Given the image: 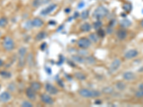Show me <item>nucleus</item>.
Returning a JSON list of instances; mask_svg holds the SVG:
<instances>
[{
    "label": "nucleus",
    "mask_w": 143,
    "mask_h": 107,
    "mask_svg": "<svg viewBox=\"0 0 143 107\" xmlns=\"http://www.w3.org/2000/svg\"><path fill=\"white\" fill-rule=\"evenodd\" d=\"M79 95L84 98H94L98 97L101 95V93L96 90H90L87 89H82L79 91Z\"/></svg>",
    "instance_id": "nucleus-1"
},
{
    "label": "nucleus",
    "mask_w": 143,
    "mask_h": 107,
    "mask_svg": "<svg viewBox=\"0 0 143 107\" xmlns=\"http://www.w3.org/2000/svg\"><path fill=\"white\" fill-rule=\"evenodd\" d=\"M107 14H108V9L106 7L102 6L97 7L93 13L94 17L97 19H100L105 17Z\"/></svg>",
    "instance_id": "nucleus-2"
},
{
    "label": "nucleus",
    "mask_w": 143,
    "mask_h": 107,
    "mask_svg": "<svg viewBox=\"0 0 143 107\" xmlns=\"http://www.w3.org/2000/svg\"><path fill=\"white\" fill-rule=\"evenodd\" d=\"M3 47L6 51H12L14 47V42L12 40V38L6 36L3 42Z\"/></svg>",
    "instance_id": "nucleus-3"
},
{
    "label": "nucleus",
    "mask_w": 143,
    "mask_h": 107,
    "mask_svg": "<svg viewBox=\"0 0 143 107\" xmlns=\"http://www.w3.org/2000/svg\"><path fill=\"white\" fill-rule=\"evenodd\" d=\"M57 4H52L49 5V6L46 7L45 9H44L42 10L41 12V15L42 16H47L48 14H51L52 12L54 11V9L57 8Z\"/></svg>",
    "instance_id": "nucleus-4"
},
{
    "label": "nucleus",
    "mask_w": 143,
    "mask_h": 107,
    "mask_svg": "<svg viewBox=\"0 0 143 107\" xmlns=\"http://www.w3.org/2000/svg\"><path fill=\"white\" fill-rule=\"evenodd\" d=\"M78 46L82 49L88 48L91 45V43L88 39L87 38H81L77 42Z\"/></svg>",
    "instance_id": "nucleus-5"
},
{
    "label": "nucleus",
    "mask_w": 143,
    "mask_h": 107,
    "mask_svg": "<svg viewBox=\"0 0 143 107\" xmlns=\"http://www.w3.org/2000/svg\"><path fill=\"white\" fill-rule=\"evenodd\" d=\"M120 64H121V61L119 59H115L114 60L113 62L112 63V64L110 66V68H109V71L111 73H113L115 71H117L119 67L120 66Z\"/></svg>",
    "instance_id": "nucleus-6"
},
{
    "label": "nucleus",
    "mask_w": 143,
    "mask_h": 107,
    "mask_svg": "<svg viewBox=\"0 0 143 107\" xmlns=\"http://www.w3.org/2000/svg\"><path fill=\"white\" fill-rule=\"evenodd\" d=\"M137 55H138V52L136 49H130L125 53V57L127 59H131L136 57Z\"/></svg>",
    "instance_id": "nucleus-7"
},
{
    "label": "nucleus",
    "mask_w": 143,
    "mask_h": 107,
    "mask_svg": "<svg viewBox=\"0 0 143 107\" xmlns=\"http://www.w3.org/2000/svg\"><path fill=\"white\" fill-rule=\"evenodd\" d=\"M123 78L126 81H132L136 79V75L132 71H126L123 74Z\"/></svg>",
    "instance_id": "nucleus-8"
},
{
    "label": "nucleus",
    "mask_w": 143,
    "mask_h": 107,
    "mask_svg": "<svg viewBox=\"0 0 143 107\" xmlns=\"http://www.w3.org/2000/svg\"><path fill=\"white\" fill-rule=\"evenodd\" d=\"M45 89H46V91L50 94H56L58 92L57 89L56 87H54V86H52V84H50V83H47L46 84Z\"/></svg>",
    "instance_id": "nucleus-9"
},
{
    "label": "nucleus",
    "mask_w": 143,
    "mask_h": 107,
    "mask_svg": "<svg viewBox=\"0 0 143 107\" xmlns=\"http://www.w3.org/2000/svg\"><path fill=\"white\" fill-rule=\"evenodd\" d=\"M41 99H42V101L44 102V103H45V104H52L54 103L53 99H52V98L49 95H48V94H42L41 96Z\"/></svg>",
    "instance_id": "nucleus-10"
},
{
    "label": "nucleus",
    "mask_w": 143,
    "mask_h": 107,
    "mask_svg": "<svg viewBox=\"0 0 143 107\" xmlns=\"http://www.w3.org/2000/svg\"><path fill=\"white\" fill-rule=\"evenodd\" d=\"M11 99V95L9 92L4 91L0 94V101L4 103H6L8 101H9Z\"/></svg>",
    "instance_id": "nucleus-11"
},
{
    "label": "nucleus",
    "mask_w": 143,
    "mask_h": 107,
    "mask_svg": "<svg viewBox=\"0 0 143 107\" xmlns=\"http://www.w3.org/2000/svg\"><path fill=\"white\" fill-rule=\"evenodd\" d=\"M36 91H35L32 88H28L26 91V94L27 96L31 99V100H34L36 98Z\"/></svg>",
    "instance_id": "nucleus-12"
},
{
    "label": "nucleus",
    "mask_w": 143,
    "mask_h": 107,
    "mask_svg": "<svg viewBox=\"0 0 143 107\" xmlns=\"http://www.w3.org/2000/svg\"><path fill=\"white\" fill-rule=\"evenodd\" d=\"M27 53V49L25 47H22L19 49V62H24V57Z\"/></svg>",
    "instance_id": "nucleus-13"
},
{
    "label": "nucleus",
    "mask_w": 143,
    "mask_h": 107,
    "mask_svg": "<svg viewBox=\"0 0 143 107\" xmlns=\"http://www.w3.org/2000/svg\"><path fill=\"white\" fill-rule=\"evenodd\" d=\"M49 1H50V0H34L32 2V6L34 7H39L47 4Z\"/></svg>",
    "instance_id": "nucleus-14"
},
{
    "label": "nucleus",
    "mask_w": 143,
    "mask_h": 107,
    "mask_svg": "<svg viewBox=\"0 0 143 107\" xmlns=\"http://www.w3.org/2000/svg\"><path fill=\"white\" fill-rule=\"evenodd\" d=\"M32 22V27H40L43 25V22L39 18H35L32 21H31Z\"/></svg>",
    "instance_id": "nucleus-15"
},
{
    "label": "nucleus",
    "mask_w": 143,
    "mask_h": 107,
    "mask_svg": "<svg viewBox=\"0 0 143 107\" xmlns=\"http://www.w3.org/2000/svg\"><path fill=\"white\" fill-rule=\"evenodd\" d=\"M126 36H127V32L125 31L122 29H120L118 31V32H117V37H118L119 39L123 40V39H125V38H126Z\"/></svg>",
    "instance_id": "nucleus-16"
},
{
    "label": "nucleus",
    "mask_w": 143,
    "mask_h": 107,
    "mask_svg": "<svg viewBox=\"0 0 143 107\" xmlns=\"http://www.w3.org/2000/svg\"><path fill=\"white\" fill-rule=\"evenodd\" d=\"M72 59L74 61H77L78 63H84L85 61V59L83 58L82 56H77V55H74L72 56Z\"/></svg>",
    "instance_id": "nucleus-17"
},
{
    "label": "nucleus",
    "mask_w": 143,
    "mask_h": 107,
    "mask_svg": "<svg viewBox=\"0 0 143 107\" xmlns=\"http://www.w3.org/2000/svg\"><path fill=\"white\" fill-rule=\"evenodd\" d=\"M91 29H92V27L88 23H84L81 26V29L83 31H89L91 30Z\"/></svg>",
    "instance_id": "nucleus-18"
},
{
    "label": "nucleus",
    "mask_w": 143,
    "mask_h": 107,
    "mask_svg": "<svg viewBox=\"0 0 143 107\" xmlns=\"http://www.w3.org/2000/svg\"><path fill=\"white\" fill-rule=\"evenodd\" d=\"M45 36H46V33L44 31H41V32H39L37 35L36 36V39L38 40V41H40V40H42L43 39H44Z\"/></svg>",
    "instance_id": "nucleus-19"
},
{
    "label": "nucleus",
    "mask_w": 143,
    "mask_h": 107,
    "mask_svg": "<svg viewBox=\"0 0 143 107\" xmlns=\"http://www.w3.org/2000/svg\"><path fill=\"white\" fill-rule=\"evenodd\" d=\"M31 88H32L35 91H38L41 88V85L38 82H33L31 85Z\"/></svg>",
    "instance_id": "nucleus-20"
},
{
    "label": "nucleus",
    "mask_w": 143,
    "mask_h": 107,
    "mask_svg": "<svg viewBox=\"0 0 143 107\" xmlns=\"http://www.w3.org/2000/svg\"><path fill=\"white\" fill-rule=\"evenodd\" d=\"M121 25L123 27H127L131 25V22L129 19H124L121 22Z\"/></svg>",
    "instance_id": "nucleus-21"
},
{
    "label": "nucleus",
    "mask_w": 143,
    "mask_h": 107,
    "mask_svg": "<svg viewBox=\"0 0 143 107\" xmlns=\"http://www.w3.org/2000/svg\"><path fill=\"white\" fill-rule=\"evenodd\" d=\"M0 75L2 77L5 78V79H8V78H10L11 77V74H10V72H9V71H0Z\"/></svg>",
    "instance_id": "nucleus-22"
},
{
    "label": "nucleus",
    "mask_w": 143,
    "mask_h": 107,
    "mask_svg": "<svg viewBox=\"0 0 143 107\" xmlns=\"http://www.w3.org/2000/svg\"><path fill=\"white\" fill-rule=\"evenodd\" d=\"M116 87L117 88V89H119L120 91H122V90H124L126 88V85L123 82H118L116 84Z\"/></svg>",
    "instance_id": "nucleus-23"
},
{
    "label": "nucleus",
    "mask_w": 143,
    "mask_h": 107,
    "mask_svg": "<svg viewBox=\"0 0 143 107\" xmlns=\"http://www.w3.org/2000/svg\"><path fill=\"white\" fill-rule=\"evenodd\" d=\"M7 24V19L5 17L0 18V27H4Z\"/></svg>",
    "instance_id": "nucleus-24"
},
{
    "label": "nucleus",
    "mask_w": 143,
    "mask_h": 107,
    "mask_svg": "<svg viewBox=\"0 0 143 107\" xmlns=\"http://www.w3.org/2000/svg\"><path fill=\"white\" fill-rule=\"evenodd\" d=\"M89 38L91 41H92V42H97L98 41V39H99V36L97 35V34H90Z\"/></svg>",
    "instance_id": "nucleus-25"
},
{
    "label": "nucleus",
    "mask_w": 143,
    "mask_h": 107,
    "mask_svg": "<svg viewBox=\"0 0 143 107\" xmlns=\"http://www.w3.org/2000/svg\"><path fill=\"white\" fill-rule=\"evenodd\" d=\"M123 9H124V10L126 11V12H129L131 11L132 9V5L131 4H129V3H127V4H125L124 5H123Z\"/></svg>",
    "instance_id": "nucleus-26"
},
{
    "label": "nucleus",
    "mask_w": 143,
    "mask_h": 107,
    "mask_svg": "<svg viewBox=\"0 0 143 107\" xmlns=\"http://www.w3.org/2000/svg\"><path fill=\"white\" fill-rule=\"evenodd\" d=\"M75 77H77V79H80V80H84V79H86L85 76L82 73H80V72H78L77 74H75Z\"/></svg>",
    "instance_id": "nucleus-27"
},
{
    "label": "nucleus",
    "mask_w": 143,
    "mask_h": 107,
    "mask_svg": "<svg viewBox=\"0 0 143 107\" xmlns=\"http://www.w3.org/2000/svg\"><path fill=\"white\" fill-rule=\"evenodd\" d=\"M135 96L137 98H143V89H140L139 91H137L135 93Z\"/></svg>",
    "instance_id": "nucleus-28"
},
{
    "label": "nucleus",
    "mask_w": 143,
    "mask_h": 107,
    "mask_svg": "<svg viewBox=\"0 0 143 107\" xmlns=\"http://www.w3.org/2000/svg\"><path fill=\"white\" fill-rule=\"evenodd\" d=\"M85 61H87V62L88 64H94V63L95 62V59H94L93 57H92V56H89V57L86 58Z\"/></svg>",
    "instance_id": "nucleus-29"
},
{
    "label": "nucleus",
    "mask_w": 143,
    "mask_h": 107,
    "mask_svg": "<svg viewBox=\"0 0 143 107\" xmlns=\"http://www.w3.org/2000/svg\"><path fill=\"white\" fill-rule=\"evenodd\" d=\"M101 26H102L101 22H100V21H97V22H96L94 24V28L96 29H98L100 28Z\"/></svg>",
    "instance_id": "nucleus-30"
},
{
    "label": "nucleus",
    "mask_w": 143,
    "mask_h": 107,
    "mask_svg": "<svg viewBox=\"0 0 143 107\" xmlns=\"http://www.w3.org/2000/svg\"><path fill=\"white\" fill-rule=\"evenodd\" d=\"M22 107H33V105L30 103V102H28V101H24L22 104Z\"/></svg>",
    "instance_id": "nucleus-31"
},
{
    "label": "nucleus",
    "mask_w": 143,
    "mask_h": 107,
    "mask_svg": "<svg viewBox=\"0 0 143 107\" xmlns=\"http://www.w3.org/2000/svg\"><path fill=\"white\" fill-rule=\"evenodd\" d=\"M88 16H89V12H88L87 10L84 11V12L82 13V19H87V18L88 17Z\"/></svg>",
    "instance_id": "nucleus-32"
},
{
    "label": "nucleus",
    "mask_w": 143,
    "mask_h": 107,
    "mask_svg": "<svg viewBox=\"0 0 143 107\" xmlns=\"http://www.w3.org/2000/svg\"><path fill=\"white\" fill-rule=\"evenodd\" d=\"M103 91L105 93H111L113 91V90H112V88H111V87H107L103 89Z\"/></svg>",
    "instance_id": "nucleus-33"
},
{
    "label": "nucleus",
    "mask_w": 143,
    "mask_h": 107,
    "mask_svg": "<svg viewBox=\"0 0 143 107\" xmlns=\"http://www.w3.org/2000/svg\"><path fill=\"white\" fill-rule=\"evenodd\" d=\"M139 89H143V83H141V84H140V85H139Z\"/></svg>",
    "instance_id": "nucleus-34"
},
{
    "label": "nucleus",
    "mask_w": 143,
    "mask_h": 107,
    "mask_svg": "<svg viewBox=\"0 0 143 107\" xmlns=\"http://www.w3.org/2000/svg\"><path fill=\"white\" fill-rule=\"evenodd\" d=\"M45 47H46V43H44V46H43V44L42 45V47H41V48H42V49L43 50L44 48H45Z\"/></svg>",
    "instance_id": "nucleus-35"
},
{
    "label": "nucleus",
    "mask_w": 143,
    "mask_h": 107,
    "mask_svg": "<svg viewBox=\"0 0 143 107\" xmlns=\"http://www.w3.org/2000/svg\"><path fill=\"white\" fill-rule=\"evenodd\" d=\"M2 65H3V61L1 59H0V67Z\"/></svg>",
    "instance_id": "nucleus-36"
},
{
    "label": "nucleus",
    "mask_w": 143,
    "mask_h": 107,
    "mask_svg": "<svg viewBox=\"0 0 143 107\" xmlns=\"http://www.w3.org/2000/svg\"><path fill=\"white\" fill-rule=\"evenodd\" d=\"M140 24H141V26H142V27L143 28V19L141 21V23H140Z\"/></svg>",
    "instance_id": "nucleus-37"
},
{
    "label": "nucleus",
    "mask_w": 143,
    "mask_h": 107,
    "mask_svg": "<svg viewBox=\"0 0 143 107\" xmlns=\"http://www.w3.org/2000/svg\"><path fill=\"white\" fill-rule=\"evenodd\" d=\"M0 36H1V32H0Z\"/></svg>",
    "instance_id": "nucleus-38"
}]
</instances>
